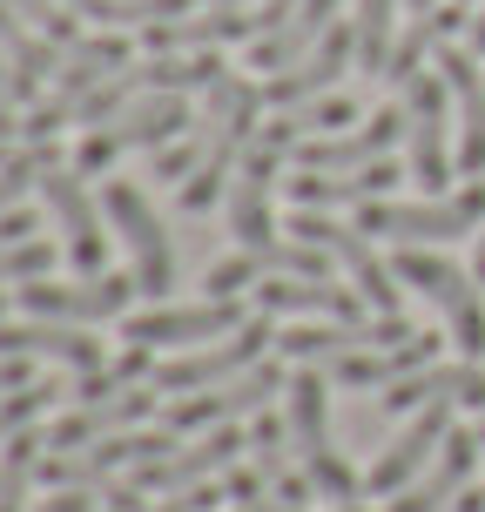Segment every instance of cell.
Listing matches in <instances>:
<instances>
[{
    "label": "cell",
    "instance_id": "obj_1",
    "mask_svg": "<svg viewBox=\"0 0 485 512\" xmlns=\"http://www.w3.org/2000/svg\"><path fill=\"white\" fill-rule=\"evenodd\" d=\"M331 378L317 364H297L290 384H283V425H290V452L304 465V479L317 486V499L331 506H358L364 499V479L344 465V452L331 445V405H324Z\"/></svg>",
    "mask_w": 485,
    "mask_h": 512
},
{
    "label": "cell",
    "instance_id": "obj_2",
    "mask_svg": "<svg viewBox=\"0 0 485 512\" xmlns=\"http://www.w3.org/2000/svg\"><path fill=\"white\" fill-rule=\"evenodd\" d=\"M196 128V108H189V95H176V88H149V95H135L128 108H115L108 122L81 128V149H75V169L81 176H95V169H115L122 155L135 149H162V142H176V135H189Z\"/></svg>",
    "mask_w": 485,
    "mask_h": 512
},
{
    "label": "cell",
    "instance_id": "obj_3",
    "mask_svg": "<svg viewBox=\"0 0 485 512\" xmlns=\"http://www.w3.org/2000/svg\"><path fill=\"white\" fill-rule=\"evenodd\" d=\"M358 230L371 243H398V250H432V243H459V236L485 230V182H465L459 196H418V203H398V196H378V203L358 209Z\"/></svg>",
    "mask_w": 485,
    "mask_h": 512
},
{
    "label": "cell",
    "instance_id": "obj_4",
    "mask_svg": "<svg viewBox=\"0 0 485 512\" xmlns=\"http://www.w3.org/2000/svg\"><path fill=\"white\" fill-rule=\"evenodd\" d=\"M391 270H398V283H411L425 304L445 317V337L459 344V358L479 364L485 358V304H479V277L472 270H459L452 256H438V250H398L391 256Z\"/></svg>",
    "mask_w": 485,
    "mask_h": 512
},
{
    "label": "cell",
    "instance_id": "obj_5",
    "mask_svg": "<svg viewBox=\"0 0 485 512\" xmlns=\"http://www.w3.org/2000/svg\"><path fill=\"white\" fill-rule=\"evenodd\" d=\"M290 236H304V243H317V250H331V263L351 277V290H358L364 304H371V317H405V297H398V270L384 263L378 250H371V236L358 230V223H337L331 209H297L290 223H283Z\"/></svg>",
    "mask_w": 485,
    "mask_h": 512
},
{
    "label": "cell",
    "instance_id": "obj_6",
    "mask_svg": "<svg viewBox=\"0 0 485 512\" xmlns=\"http://www.w3.org/2000/svg\"><path fill=\"white\" fill-rule=\"evenodd\" d=\"M398 108H405V135H411V182L425 196H445V182L459 176V142H452V88L438 68L398 88Z\"/></svg>",
    "mask_w": 485,
    "mask_h": 512
},
{
    "label": "cell",
    "instance_id": "obj_7",
    "mask_svg": "<svg viewBox=\"0 0 485 512\" xmlns=\"http://www.w3.org/2000/svg\"><path fill=\"white\" fill-rule=\"evenodd\" d=\"M102 216L115 223V236H122L142 297H149V304H169V290H176V250H169V230H162L155 203L135 189V182H108L102 189Z\"/></svg>",
    "mask_w": 485,
    "mask_h": 512
},
{
    "label": "cell",
    "instance_id": "obj_8",
    "mask_svg": "<svg viewBox=\"0 0 485 512\" xmlns=\"http://www.w3.org/2000/svg\"><path fill=\"white\" fill-rule=\"evenodd\" d=\"M250 324L243 297H203V304H149V310H128L122 337L142 344V351H196V344H216Z\"/></svg>",
    "mask_w": 485,
    "mask_h": 512
},
{
    "label": "cell",
    "instance_id": "obj_9",
    "mask_svg": "<svg viewBox=\"0 0 485 512\" xmlns=\"http://www.w3.org/2000/svg\"><path fill=\"white\" fill-rule=\"evenodd\" d=\"M283 384H290L283 364L256 358L250 371L209 384V391H182V398H169V432H209V425H230V418H256V411H270L283 398Z\"/></svg>",
    "mask_w": 485,
    "mask_h": 512
},
{
    "label": "cell",
    "instance_id": "obj_10",
    "mask_svg": "<svg viewBox=\"0 0 485 512\" xmlns=\"http://www.w3.org/2000/svg\"><path fill=\"white\" fill-rule=\"evenodd\" d=\"M270 344H277V331H270V317L256 310L243 331L216 337V344H196V351H182V358H169V364H155L149 384L162 391V398H182V391H209V384H223V378H236V371H250V364L263 358Z\"/></svg>",
    "mask_w": 485,
    "mask_h": 512
},
{
    "label": "cell",
    "instance_id": "obj_11",
    "mask_svg": "<svg viewBox=\"0 0 485 512\" xmlns=\"http://www.w3.org/2000/svg\"><path fill=\"white\" fill-rule=\"evenodd\" d=\"M41 196H48V223L61 230V250L81 277H102L108 270V230H102V203L88 196L75 162H54L41 176Z\"/></svg>",
    "mask_w": 485,
    "mask_h": 512
},
{
    "label": "cell",
    "instance_id": "obj_12",
    "mask_svg": "<svg viewBox=\"0 0 485 512\" xmlns=\"http://www.w3.org/2000/svg\"><path fill=\"white\" fill-rule=\"evenodd\" d=\"M135 297H142L135 270H128V277L102 270V277H75V283H54V277L21 283L27 317H54V324H108V317H128Z\"/></svg>",
    "mask_w": 485,
    "mask_h": 512
},
{
    "label": "cell",
    "instance_id": "obj_13",
    "mask_svg": "<svg viewBox=\"0 0 485 512\" xmlns=\"http://www.w3.org/2000/svg\"><path fill=\"white\" fill-rule=\"evenodd\" d=\"M155 405H162V391L155 384H122V391H102V398H81L68 418H54L48 432V452H81V445H95V438H115V432H135V425H149Z\"/></svg>",
    "mask_w": 485,
    "mask_h": 512
},
{
    "label": "cell",
    "instance_id": "obj_14",
    "mask_svg": "<svg viewBox=\"0 0 485 512\" xmlns=\"http://www.w3.org/2000/svg\"><path fill=\"white\" fill-rule=\"evenodd\" d=\"M250 459V438L236 432V425H209L196 445H176L169 459H155V465H142L135 472V486L142 492H189V486H209V479H223L230 465H243Z\"/></svg>",
    "mask_w": 485,
    "mask_h": 512
},
{
    "label": "cell",
    "instance_id": "obj_15",
    "mask_svg": "<svg viewBox=\"0 0 485 512\" xmlns=\"http://www.w3.org/2000/svg\"><path fill=\"white\" fill-rule=\"evenodd\" d=\"M452 411H459V405H418V411H411V425H405L398 438H391V445H384V459L371 465L364 492H378V499L405 492L411 479H418V472H425V465L438 459V445L459 432V425H452Z\"/></svg>",
    "mask_w": 485,
    "mask_h": 512
},
{
    "label": "cell",
    "instance_id": "obj_16",
    "mask_svg": "<svg viewBox=\"0 0 485 512\" xmlns=\"http://www.w3.org/2000/svg\"><path fill=\"white\" fill-rule=\"evenodd\" d=\"M405 135V108H378L371 122L358 128H337V135H310V142H297V169H310V176H344V169H364V162H378V155H391V142Z\"/></svg>",
    "mask_w": 485,
    "mask_h": 512
},
{
    "label": "cell",
    "instance_id": "obj_17",
    "mask_svg": "<svg viewBox=\"0 0 485 512\" xmlns=\"http://www.w3.org/2000/svg\"><path fill=\"white\" fill-rule=\"evenodd\" d=\"M344 68H358V41H351V21H337L317 48L297 61V68H283V75L263 81V102L270 108H304V102H324V95H337V81H344Z\"/></svg>",
    "mask_w": 485,
    "mask_h": 512
},
{
    "label": "cell",
    "instance_id": "obj_18",
    "mask_svg": "<svg viewBox=\"0 0 485 512\" xmlns=\"http://www.w3.org/2000/svg\"><path fill=\"white\" fill-rule=\"evenodd\" d=\"M432 68L445 75L452 102H459V176H485V68L465 41H438Z\"/></svg>",
    "mask_w": 485,
    "mask_h": 512
},
{
    "label": "cell",
    "instance_id": "obj_19",
    "mask_svg": "<svg viewBox=\"0 0 485 512\" xmlns=\"http://www.w3.org/2000/svg\"><path fill=\"white\" fill-rule=\"evenodd\" d=\"M418 405H459V411H485V371L472 358H452V364H418L411 378L384 384L378 391V411H418Z\"/></svg>",
    "mask_w": 485,
    "mask_h": 512
},
{
    "label": "cell",
    "instance_id": "obj_20",
    "mask_svg": "<svg viewBox=\"0 0 485 512\" xmlns=\"http://www.w3.org/2000/svg\"><path fill=\"white\" fill-rule=\"evenodd\" d=\"M479 432H452L445 445H438V459L411 479L405 492H391L384 499V512H452V499H459L465 486H472V472H479Z\"/></svg>",
    "mask_w": 485,
    "mask_h": 512
},
{
    "label": "cell",
    "instance_id": "obj_21",
    "mask_svg": "<svg viewBox=\"0 0 485 512\" xmlns=\"http://www.w3.org/2000/svg\"><path fill=\"white\" fill-rule=\"evenodd\" d=\"M0 358H48L61 371H102L108 351H102V337H88V324L34 317V324H0Z\"/></svg>",
    "mask_w": 485,
    "mask_h": 512
},
{
    "label": "cell",
    "instance_id": "obj_22",
    "mask_svg": "<svg viewBox=\"0 0 485 512\" xmlns=\"http://www.w3.org/2000/svg\"><path fill=\"white\" fill-rule=\"evenodd\" d=\"M405 176L411 169H398L391 155H378V162L344 169V176H310V169H297V176H283V189L297 196V209H364V203H378V196H391Z\"/></svg>",
    "mask_w": 485,
    "mask_h": 512
},
{
    "label": "cell",
    "instance_id": "obj_23",
    "mask_svg": "<svg viewBox=\"0 0 485 512\" xmlns=\"http://www.w3.org/2000/svg\"><path fill=\"white\" fill-rule=\"evenodd\" d=\"M256 310L263 317H344V324H364V297L344 290L337 277H263L256 283Z\"/></svg>",
    "mask_w": 485,
    "mask_h": 512
},
{
    "label": "cell",
    "instance_id": "obj_24",
    "mask_svg": "<svg viewBox=\"0 0 485 512\" xmlns=\"http://www.w3.org/2000/svg\"><path fill=\"white\" fill-rule=\"evenodd\" d=\"M337 21H344V0H297V14H290L277 34L250 41V68H263V81L283 75V68H297V61H304Z\"/></svg>",
    "mask_w": 485,
    "mask_h": 512
},
{
    "label": "cell",
    "instance_id": "obj_25",
    "mask_svg": "<svg viewBox=\"0 0 485 512\" xmlns=\"http://www.w3.org/2000/svg\"><path fill=\"white\" fill-rule=\"evenodd\" d=\"M438 358V337H411V344H371V351H344V358L317 364L331 384H351V391H384V384L411 378L418 364Z\"/></svg>",
    "mask_w": 485,
    "mask_h": 512
},
{
    "label": "cell",
    "instance_id": "obj_26",
    "mask_svg": "<svg viewBox=\"0 0 485 512\" xmlns=\"http://www.w3.org/2000/svg\"><path fill=\"white\" fill-rule=\"evenodd\" d=\"M344 21H351V41H358V68L364 75H384L391 48H398V0H358Z\"/></svg>",
    "mask_w": 485,
    "mask_h": 512
},
{
    "label": "cell",
    "instance_id": "obj_27",
    "mask_svg": "<svg viewBox=\"0 0 485 512\" xmlns=\"http://www.w3.org/2000/svg\"><path fill=\"white\" fill-rule=\"evenodd\" d=\"M41 459H48L41 432L7 438V452H0V512H27V486L41 479Z\"/></svg>",
    "mask_w": 485,
    "mask_h": 512
},
{
    "label": "cell",
    "instance_id": "obj_28",
    "mask_svg": "<svg viewBox=\"0 0 485 512\" xmlns=\"http://www.w3.org/2000/svg\"><path fill=\"white\" fill-rule=\"evenodd\" d=\"M230 68L216 61V48H203V54H149L142 61V81L149 88H176V95H189V88H209V81H223Z\"/></svg>",
    "mask_w": 485,
    "mask_h": 512
},
{
    "label": "cell",
    "instance_id": "obj_29",
    "mask_svg": "<svg viewBox=\"0 0 485 512\" xmlns=\"http://www.w3.org/2000/svg\"><path fill=\"white\" fill-rule=\"evenodd\" d=\"M438 41H445V27H438L432 14H411V27L398 34V48H391V68H384V81H391V88H411V81L425 75V61L438 54Z\"/></svg>",
    "mask_w": 485,
    "mask_h": 512
},
{
    "label": "cell",
    "instance_id": "obj_30",
    "mask_svg": "<svg viewBox=\"0 0 485 512\" xmlns=\"http://www.w3.org/2000/svg\"><path fill=\"white\" fill-rule=\"evenodd\" d=\"M196 169H203V135H196V128L176 135V142H162V149H149V176L155 182H176V189H182Z\"/></svg>",
    "mask_w": 485,
    "mask_h": 512
},
{
    "label": "cell",
    "instance_id": "obj_31",
    "mask_svg": "<svg viewBox=\"0 0 485 512\" xmlns=\"http://www.w3.org/2000/svg\"><path fill=\"white\" fill-rule=\"evenodd\" d=\"M48 405H54V384L7 391V398H0V445H7V438H21V432H34V418H48Z\"/></svg>",
    "mask_w": 485,
    "mask_h": 512
},
{
    "label": "cell",
    "instance_id": "obj_32",
    "mask_svg": "<svg viewBox=\"0 0 485 512\" xmlns=\"http://www.w3.org/2000/svg\"><path fill=\"white\" fill-rule=\"evenodd\" d=\"M283 115H297V128H304V142H310V135H337V128H358V122H364L351 95H324V102L283 108Z\"/></svg>",
    "mask_w": 485,
    "mask_h": 512
},
{
    "label": "cell",
    "instance_id": "obj_33",
    "mask_svg": "<svg viewBox=\"0 0 485 512\" xmlns=\"http://www.w3.org/2000/svg\"><path fill=\"white\" fill-rule=\"evenodd\" d=\"M54 270V243L27 236V243H0V283H34Z\"/></svg>",
    "mask_w": 485,
    "mask_h": 512
},
{
    "label": "cell",
    "instance_id": "obj_34",
    "mask_svg": "<svg viewBox=\"0 0 485 512\" xmlns=\"http://www.w3.org/2000/svg\"><path fill=\"white\" fill-rule=\"evenodd\" d=\"M250 283H263V256H256V250H236V256H223V263H209L203 297H243Z\"/></svg>",
    "mask_w": 485,
    "mask_h": 512
},
{
    "label": "cell",
    "instance_id": "obj_35",
    "mask_svg": "<svg viewBox=\"0 0 485 512\" xmlns=\"http://www.w3.org/2000/svg\"><path fill=\"white\" fill-rule=\"evenodd\" d=\"M223 499H230V492L209 479V486H189V492H162V499H149V512H216Z\"/></svg>",
    "mask_w": 485,
    "mask_h": 512
},
{
    "label": "cell",
    "instance_id": "obj_36",
    "mask_svg": "<svg viewBox=\"0 0 485 512\" xmlns=\"http://www.w3.org/2000/svg\"><path fill=\"white\" fill-rule=\"evenodd\" d=\"M34 95H41V81H34V75H21V68H14V61L0 54V108H27Z\"/></svg>",
    "mask_w": 485,
    "mask_h": 512
},
{
    "label": "cell",
    "instance_id": "obj_37",
    "mask_svg": "<svg viewBox=\"0 0 485 512\" xmlns=\"http://www.w3.org/2000/svg\"><path fill=\"white\" fill-rule=\"evenodd\" d=\"M34 512H102V492H75V486H48V499Z\"/></svg>",
    "mask_w": 485,
    "mask_h": 512
},
{
    "label": "cell",
    "instance_id": "obj_38",
    "mask_svg": "<svg viewBox=\"0 0 485 512\" xmlns=\"http://www.w3.org/2000/svg\"><path fill=\"white\" fill-rule=\"evenodd\" d=\"M27 384H34V358H0V398L27 391Z\"/></svg>",
    "mask_w": 485,
    "mask_h": 512
},
{
    "label": "cell",
    "instance_id": "obj_39",
    "mask_svg": "<svg viewBox=\"0 0 485 512\" xmlns=\"http://www.w3.org/2000/svg\"><path fill=\"white\" fill-rule=\"evenodd\" d=\"M243 512H310V506H297V499H277V492H256Z\"/></svg>",
    "mask_w": 485,
    "mask_h": 512
},
{
    "label": "cell",
    "instance_id": "obj_40",
    "mask_svg": "<svg viewBox=\"0 0 485 512\" xmlns=\"http://www.w3.org/2000/svg\"><path fill=\"white\" fill-rule=\"evenodd\" d=\"M432 7H445V0H411V14H432Z\"/></svg>",
    "mask_w": 485,
    "mask_h": 512
},
{
    "label": "cell",
    "instance_id": "obj_41",
    "mask_svg": "<svg viewBox=\"0 0 485 512\" xmlns=\"http://www.w3.org/2000/svg\"><path fill=\"white\" fill-rule=\"evenodd\" d=\"M203 7H256V0H203Z\"/></svg>",
    "mask_w": 485,
    "mask_h": 512
},
{
    "label": "cell",
    "instance_id": "obj_42",
    "mask_svg": "<svg viewBox=\"0 0 485 512\" xmlns=\"http://www.w3.org/2000/svg\"><path fill=\"white\" fill-rule=\"evenodd\" d=\"M479 277H485V230H479Z\"/></svg>",
    "mask_w": 485,
    "mask_h": 512
},
{
    "label": "cell",
    "instance_id": "obj_43",
    "mask_svg": "<svg viewBox=\"0 0 485 512\" xmlns=\"http://www.w3.org/2000/svg\"><path fill=\"white\" fill-rule=\"evenodd\" d=\"M331 512H364V506H331Z\"/></svg>",
    "mask_w": 485,
    "mask_h": 512
},
{
    "label": "cell",
    "instance_id": "obj_44",
    "mask_svg": "<svg viewBox=\"0 0 485 512\" xmlns=\"http://www.w3.org/2000/svg\"><path fill=\"white\" fill-rule=\"evenodd\" d=\"M479 445H485V418H479Z\"/></svg>",
    "mask_w": 485,
    "mask_h": 512
},
{
    "label": "cell",
    "instance_id": "obj_45",
    "mask_svg": "<svg viewBox=\"0 0 485 512\" xmlns=\"http://www.w3.org/2000/svg\"><path fill=\"white\" fill-rule=\"evenodd\" d=\"M459 7H479V0H459Z\"/></svg>",
    "mask_w": 485,
    "mask_h": 512
}]
</instances>
